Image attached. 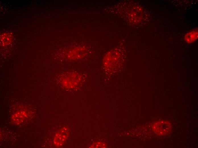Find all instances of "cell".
Wrapping results in <instances>:
<instances>
[{
	"mask_svg": "<svg viewBox=\"0 0 198 148\" xmlns=\"http://www.w3.org/2000/svg\"><path fill=\"white\" fill-rule=\"evenodd\" d=\"M152 130L157 135L164 136L171 132L172 126L170 123L168 121L159 120L153 124Z\"/></svg>",
	"mask_w": 198,
	"mask_h": 148,
	"instance_id": "obj_1",
	"label": "cell"
},
{
	"mask_svg": "<svg viewBox=\"0 0 198 148\" xmlns=\"http://www.w3.org/2000/svg\"><path fill=\"white\" fill-rule=\"evenodd\" d=\"M69 134V130L67 128H62L55 136L54 138L55 145L57 147L62 145L67 138Z\"/></svg>",
	"mask_w": 198,
	"mask_h": 148,
	"instance_id": "obj_2",
	"label": "cell"
},
{
	"mask_svg": "<svg viewBox=\"0 0 198 148\" xmlns=\"http://www.w3.org/2000/svg\"><path fill=\"white\" fill-rule=\"evenodd\" d=\"M198 37V29L196 28L186 33L184 36V39L186 43L190 44L197 40Z\"/></svg>",
	"mask_w": 198,
	"mask_h": 148,
	"instance_id": "obj_3",
	"label": "cell"
},
{
	"mask_svg": "<svg viewBox=\"0 0 198 148\" xmlns=\"http://www.w3.org/2000/svg\"><path fill=\"white\" fill-rule=\"evenodd\" d=\"M107 147L106 144L103 142H97L92 144L91 146L92 148H106Z\"/></svg>",
	"mask_w": 198,
	"mask_h": 148,
	"instance_id": "obj_4",
	"label": "cell"
}]
</instances>
